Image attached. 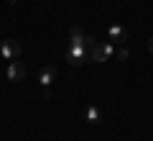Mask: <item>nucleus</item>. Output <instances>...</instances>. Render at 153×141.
Returning <instances> with one entry per match:
<instances>
[{
  "label": "nucleus",
  "instance_id": "obj_2",
  "mask_svg": "<svg viewBox=\"0 0 153 141\" xmlns=\"http://www.w3.org/2000/svg\"><path fill=\"white\" fill-rule=\"evenodd\" d=\"M87 59H89V51H87L84 44H69V49H66V62H69V64L79 67V64H84Z\"/></svg>",
  "mask_w": 153,
  "mask_h": 141
},
{
  "label": "nucleus",
  "instance_id": "obj_1",
  "mask_svg": "<svg viewBox=\"0 0 153 141\" xmlns=\"http://www.w3.org/2000/svg\"><path fill=\"white\" fill-rule=\"evenodd\" d=\"M115 49H117V46H115L112 41H97V46L89 49V59L97 62V64H102V62H107L110 57L115 54Z\"/></svg>",
  "mask_w": 153,
  "mask_h": 141
},
{
  "label": "nucleus",
  "instance_id": "obj_4",
  "mask_svg": "<svg viewBox=\"0 0 153 141\" xmlns=\"http://www.w3.org/2000/svg\"><path fill=\"white\" fill-rule=\"evenodd\" d=\"M107 41L117 44V46H123V44L128 41V31L123 26H117V23H112V26L107 28Z\"/></svg>",
  "mask_w": 153,
  "mask_h": 141
},
{
  "label": "nucleus",
  "instance_id": "obj_8",
  "mask_svg": "<svg viewBox=\"0 0 153 141\" xmlns=\"http://www.w3.org/2000/svg\"><path fill=\"white\" fill-rule=\"evenodd\" d=\"M71 44H84V31L79 26H71Z\"/></svg>",
  "mask_w": 153,
  "mask_h": 141
},
{
  "label": "nucleus",
  "instance_id": "obj_5",
  "mask_svg": "<svg viewBox=\"0 0 153 141\" xmlns=\"http://www.w3.org/2000/svg\"><path fill=\"white\" fill-rule=\"evenodd\" d=\"M38 82H41L44 87H51L56 82V67L54 64H44L41 72H38Z\"/></svg>",
  "mask_w": 153,
  "mask_h": 141
},
{
  "label": "nucleus",
  "instance_id": "obj_3",
  "mask_svg": "<svg viewBox=\"0 0 153 141\" xmlns=\"http://www.w3.org/2000/svg\"><path fill=\"white\" fill-rule=\"evenodd\" d=\"M21 44L16 41V38H8V41H3L0 44V57L3 59H8V62H13V59H18L21 57Z\"/></svg>",
  "mask_w": 153,
  "mask_h": 141
},
{
  "label": "nucleus",
  "instance_id": "obj_9",
  "mask_svg": "<svg viewBox=\"0 0 153 141\" xmlns=\"http://www.w3.org/2000/svg\"><path fill=\"white\" fill-rule=\"evenodd\" d=\"M115 54H117V59H120V62H125L128 57H130V54H128V49H125V46H117V49H115Z\"/></svg>",
  "mask_w": 153,
  "mask_h": 141
},
{
  "label": "nucleus",
  "instance_id": "obj_10",
  "mask_svg": "<svg viewBox=\"0 0 153 141\" xmlns=\"http://www.w3.org/2000/svg\"><path fill=\"white\" fill-rule=\"evenodd\" d=\"M148 51H151V54H153V36L148 38Z\"/></svg>",
  "mask_w": 153,
  "mask_h": 141
},
{
  "label": "nucleus",
  "instance_id": "obj_6",
  "mask_svg": "<svg viewBox=\"0 0 153 141\" xmlns=\"http://www.w3.org/2000/svg\"><path fill=\"white\" fill-rule=\"evenodd\" d=\"M23 77H26V67H23V62L13 59L10 64H8V80H10V82H23Z\"/></svg>",
  "mask_w": 153,
  "mask_h": 141
},
{
  "label": "nucleus",
  "instance_id": "obj_11",
  "mask_svg": "<svg viewBox=\"0 0 153 141\" xmlns=\"http://www.w3.org/2000/svg\"><path fill=\"white\" fill-rule=\"evenodd\" d=\"M8 3H10V5H16V3H18V0H8Z\"/></svg>",
  "mask_w": 153,
  "mask_h": 141
},
{
  "label": "nucleus",
  "instance_id": "obj_7",
  "mask_svg": "<svg viewBox=\"0 0 153 141\" xmlns=\"http://www.w3.org/2000/svg\"><path fill=\"white\" fill-rule=\"evenodd\" d=\"M84 115H87V123H100V121H102V113H100L97 105H89Z\"/></svg>",
  "mask_w": 153,
  "mask_h": 141
}]
</instances>
